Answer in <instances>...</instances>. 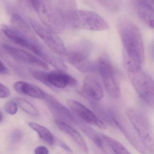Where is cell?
<instances>
[{
	"label": "cell",
	"instance_id": "1",
	"mask_svg": "<svg viewBox=\"0 0 154 154\" xmlns=\"http://www.w3.org/2000/svg\"><path fill=\"white\" fill-rule=\"evenodd\" d=\"M119 33L124 50V63L128 73L143 69L145 62L143 40L138 28L128 19L118 21Z\"/></svg>",
	"mask_w": 154,
	"mask_h": 154
},
{
	"label": "cell",
	"instance_id": "2",
	"mask_svg": "<svg viewBox=\"0 0 154 154\" xmlns=\"http://www.w3.org/2000/svg\"><path fill=\"white\" fill-rule=\"evenodd\" d=\"M36 11L45 27L57 34L63 33L66 23L65 14L53 0H40Z\"/></svg>",
	"mask_w": 154,
	"mask_h": 154
},
{
	"label": "cell",
	"instance_id": "3",
	"mask_svg": "<svg viewBox=\"0 0 154 154\" xmlns=\"http://www.w3.org/2000/svg\"><path fill=\"white\" fill-rule=\"evenodd\" d=\"M66 23L73 28L94 31H104L109 27L100 15L91 11L76 10L65 14Z\"/></svg>",
	"mask_w": 154,
	"mask_h": 154
},
{
	"label": "cell",
	"instance_id": "4",
	"mask_svg": "<svg viewBox=\"0 0 154 154\" xmlns=\"http://www.w3.org/2000/svg\"><path fill=\"white\" fill-rule=\"evenodd\" d=\"M97 73L101 76L107 93L112 98L118 99L121 96V89L117 72L108 55L103 54L95 62Z\"/></svg>",
	"mask_w": 154,
	"mask_h": 154
},
{
	"label": "cell",
	"instance_id": "5",
	"mask_svg": "<svg viewBox=\"0 0 154 154\" xmlns=\"http://www.w3.org/2000/svg\"><path fill=\"white\" fill-rule=\"evenodd\" d=\"M126 115L136 131L146 150L150 154H154V130L147 118L139 111L132 109H128L126 110Z\"/></svg>",
	"mask_w": 154,
	"mask_h": 154
},
{
	"label": "cell",
	"instance_id": "6",
	"mask_svg": "<svg viewBox=\"0 0 154 154\" xmlns=\"http://www.w3.org/2000/svg\"><path fill=\"white\" fill-rule=\"evenodd\" d=\"M31 74L34 79L43 84L57 88L75 87L78 84L75 78L60 69L48 72L47 70H34L31 72Z\"/></svg>",
	"mask_w": 154,
	"mask_h": 154
},
{
	"label": "cell",
	"instance_id": "7",
	"mask_svg": "<svg viewBox=\"0 0 154 154\" xmlns=\"http://www.w3.org/2000/svg\"><path fill=\"white\" fill-rule=\"evenodd\" d=\"M1 29L5 36L13 42L27 49L37 57L42 58L46 52L47 48L43 46L36 37H28L13 26L5 24H2Z\"/></svg>",
	"mask_w": 154,
	"mask_h": 154
},
{
	"label": "cell",
	"instance_id": "8",
	"mask_svg": "<svg viewBox=\"0 0 154 154\" xmlns=\"http://www.w3.org/2000/svg\"><path fill=\"white\" fill-rule=\"evenodd\" d=\"M133 87L142 100L154 109V80L143 69L128 73Z\"/></svg>",
	"mask_w": 154,
	"mask_h": 154
},
{
	"label": "cell",
	"instance_id": "9",
	"mask_svg": "<svg viewBox=\"0 0 154 154\" xmlns=\"http://www.w3.org/2000/svg\"><path fill=\"white\" fill-rule=\"evenodd\" d=\"M92 49L93 45L90 42L82 41L66 48L63 56L67 62L80 70L89 62Z\"/></svg>",
	"mask_w": 154,
	"mask_h": 154
},
{
	"label": "cell",
	"instance_id": "10",
	"mask_svg": "<svg viewBox=\"0 0 154 154\" xmlns=\"http://www.w3.org/2000/svg\"><path fill=\"white\" fill-rule=\"evenodd\" d=\"M29 21L34 32L43 41L47 48L57 56H63L66 48L58 34L48 29L33 19H30Z\"/></svg>",
	"mask_w": 154,
	"mask_h": 154
},
{
	"label": "cell",
	"instance_id": "11",
	"mask_svg": "<svg viewBox=\"0 0 154 154\" xmlns=\"http://www.w3.org/2000/svg\"><path fill=\"white\" fill-rule=\"evenodd\" d=\"M111 117L113 123L119 128L130 144L139 153H145L146 150L131 124L129 125L117 112L113 110L111 111Z\"/></svg>",
	"mask_w": 154,
	"mask_h": 154
},
{
	"label": "cell",
	"instance_id": "12",
	"mask_svg": "<svg viewBox=\"0 0 154 154\" xmlns=\"http://www.w3.org/2000/svg\"><path fill=\"white\" fill-rule=\"evenodd\" d=\"M66 103L73 113L84 122L101 129L106 128L105 123L93 111L80 102L68 99Z\"/></svg>",
	"mask_w": 154,
	"mask_h": 154
},
{
	"label": "cell",
	"instance_id": "13",
	"mask_svg": "<svg viewBox=\"0 0 154 154\" xmlns=\"http://www.w3.org/2000/svg\"><path fill=\"white\" fill-rule=\"evenodd\" d=\"M3 47L5 51L17 61L37 66L44 70H48L49 69L48 63L30 52L8 44H3Z\"/></svg>",
	"mask_w": 154,
	"mask_h": 154
},
{
	"label": "cell",
	"instance_id": "14",
	"mask_svg": "<svg viewBox=\"0 0 154 154\" xmlns=\"http://www.w3.org/2000/svg\"><path fill=\"white\" fill-rule=\"evenodd\" d=\"M51 114L64 122L75 124L77 119L69 109L63 106L59 100L51 95L47 93L44 100Z\"/></svg>",
	"mask_w": 154,
	"mask_h": 154
},
{
	"label": "cell",
	"instance_id": "15",
	"mask_svg": "<svg viewBox=\"0 0 154 154\" xmlns=\"http://www.w3.org/2000/svg\"><path fill=\"white\" fill-rule=\"evenodd\" d=\"M82 90L84 94L92 102H99L104 97L102 85L98 79L93 76H88L84 79Z\"/></svg>",
	"mask_w": 154,
	"mask_h": 154
},
{
	"label": "cell",
	"instance_id": "16",
	"mask_svg": "<svg viewBox=\"0 0 154 154\" xmlns=\"http://www.w3.org/2000/svg\"><path fill=\"white\" fill-rule=\"evenodd\" d=\"M55 124L60 131L71 137L82 152L86 154L88 153V149L87 143L78 131L68 123L59 119H55Z\"/></svg>",
	"mask_w": 154,
	"mask_h": 154
},
{
	"label": "cell",
	"instance_id": "17",
	"mask_svg": "<svg viewBox=\"0 0 154 154\" xmlns=\"http://www.w3.org/2000/svg\"><path fill=\"white\" fill-rule=\"evenodd\" d=\"M14 88L19 94L38 99L44 100L47 94L38 86L23 81L15 82Z\"/></svg>",
	"mask_w": 154,
	"mask_h": 154
},
{
	"label": "cell",
	"instance_id": "18",
	"mask_svg": "<svg viewBox=\"0 0 154 154\" xmlns=\"http://www.w3.org/2000/svg\"><path fill=\"white\" fill-rule=\"evenodd\" d=\"M138 16L148 26L154 29V10L142 0L136 3Z\"/></svg>",
	"mask_w": 154,
	"mask_h": 154
},
{
	"label": "cell",
	"instance_id": "19",
	"mask_svg": "<svg viewBox=\"0 0 154 154\" xmlns=\"http://www.w3.org/2000/svg\"><path fill=\"white\" fill-rule=\"evenodd\" d=\"M12 26L25 35L30 38H36L29 24L19 14H14L11 19Z\"/></svg>",
	"mask_w": 154,
	"mask_h": 154
},
{
	"label": "cell",
	"instance_id": "20",
	"mask_svg": "<svg viewBox=\"0 0 154 154\" xmlns=\"http://www.w3.org/2000/svg\"><path fill=\"white\" fill-rule=\"evenodd\" d=\"M29 126L37 132L39 137L50 145L55 143V138L51 131L43 126L34 122H29Z\"/></svg>",
	"mask_w": 154,
	"mask_h": 154
},
{
	"label": "cell",
	"instance_id": "21",
	"mask_svg": "<svg viewBox=\"0 0 154 154\" xmlns=\"http://www.w3.org/2000/svg\"><path fill=\"white\" fill-rule=\"evenodd\" d=\"M100 137L108 145L115 154H131L123 145L114 138L103 134H101Z\"/></svg>",
	"mask_w": 154,
	"mask_h": 154
},
{
	"label": "cell",
	"instance_id": "22",
	"mask_svg": "<svg viewBox=\"0 0 154 154\" xmlns=\"http://www.w3.org/2000/svg\"><path fill=\"white\" fill-rule=\"evenodd\" d=\"M14 100L20 108L27 114L33 116H39L40 113L38 109L28 100L19 97L15 98Z\"/></svg>",
	"mask_w": 154,
	"mask_h": 154
},
{
	"label": "cell",
	"instance_id": "23",
	"mask_svg": "<svg viewBox=\"0 0 154 154\" xmlns=\"http://www.w3.org/2000/svg\"><path fill=\"white\" fill-rule=\"evenodd\" d=\"M61 11L64 14H66L72 11L76 10V0H57Z\"/></svg>",
	"mask_w": 154,
	"mask_h": 154
},
{
	"label": "cell",
	"instance_id": "24",
	"mask_svg": "<svg viewBox=\"0 0 154 154\" xmlns=\"http://www.w3.org/2000/svg\"><path fill=\"white\" fill-rule=\"evenodd\" d=\"M4 109L5 112L9 115H15L18 111V104L14 100H10L5 104Z\"/></svg>",
	"mask_w": 154,
	"mask_h": 154
},
{
	"label": "cell",
	"instance_id": "25",
	"mask_svg": "<svg viewBox=\"0 0 154 154\" xmlns=\"http://www.w3.org/2000/svg\"><path fill=\"white\" fill-rule=\"evenodd\" d=\"M23 137V133L19 129L14 130L11 135V138L12 141L15 143L20 142Z\"/></svg>",
	"mask_w": 154,
	"mask_h": 154
},
{
	"label": "cell",
	"instance_id": "26",
	"mask_svg": "<svg viewBox=\"0 0 154 154\" xmlns=\"http://www.w3.org/2000/svg\"><path fill=\"white\" fill-rule=\"evenodd\" d=\"M11 94L10 90L6 86L0 83V98H5L8 97Z\"/></svg>",
	"mask_w": 154,
	"mask_h": 154
},
{
	"label": "cell",
	"instance_id": "27",
	"mask_svg": "<svg viewBox=\"0 0 154 154\" xmlns=\"http://www.w3.org/2000/svg\"><path fill=\"white\" fill-rule=\"evenodd\" d=\"M35 154H49L48 149L44 146H39L34 150Z\"/></svg>",
	"mask_w": 154,
	"mask_h": 154
},
{
	"label": "cell",
	"instance_id": "28",
	"mask_svg": "<svg viewBox=\"0 0 154 154\" xmlns=\"http://www.w3.org/2000/svg\"><path fill=\"white\" fill-rule=\"evenodd\" d=\"M93 141L95 144L100 148L102 149L104 147L101 137H100L98 136L95 135V136L93 137Z\"/></svg>",
	"mask_w": 154,
	"mask_h": 154
},
{
	"label": "cell",
	"instance_id": "29",
	"mask_svg": "<svg viewBox=\"0 0 154 154\" xmlns=\"http://www.w3.org/2000/svg\"><path fill=\"white\" fill-rule=\"evenodd\" d=\"M59 145L60 146V147H61V148L64 149L66 152H67L69 154H73V152H72L71 149H70L66 144L65 143H63V142H61V141H60V142H59Z\"/></svg>",
	"mask_w": 154,
	"mask_h": 154
},
{
	"label": "cell",
	"instance_id": "30",
	"mask_svg": "<svg viewBox=\"0 0 154 154\" xmlns=\"http://www.w3.org/2000/svg\"><path fill=\"white\" fill-rule=\"evenodd\" d=\"M9 70L0 60V74H6L8 73Z\"/></svg>",
	"mask_w": 154,
	"mask_h": 154
},
{
	"label": "cell",
	"instance_id": "31",
	"mask_svg": "<svg viewBox=\"0 0 154 154\" xmlns=\"http://www.w3.org/2000/svg\"><path fill=\"white\" fill-rule=\"evenodd\" d=\"M154 10V0H142Z\"/></svg>",
	"mask_w": 154,
	"mask_h": 154
},
{
	"label": "cell",
	"instance_id": "32",
	"mask_svg": "<svg viewBox=\"0 0 154 154\" xmlns=\"http://www.w3.org/2000/svg\"><path fill=\"white\" fill-rule=\"evenodd\" d=\"M103 5L106 7L107 8H109L111 5L108 2V0H98Z\"/></svg>",
	"mask_w": 154,
	"mask_h": 154
},
{
	"label": "cell",
	"instance_id": "33",
	"mask_svg": "<svg viewBox=\"0 0 154 154\" xmlns=\"http://www.w3.org/2000/svg\"><path fill=\"white\" fill-rule=\"evenodd\" d=\"M3 119V117L2 114L0 112V123L2 121Z\"/></svg>",
	"mask_w": 154,
	"mask_h": 154
}]
</instances>
